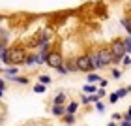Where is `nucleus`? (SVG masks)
Here are the masks:
<instances>
[{"mask_svg":"<svg viewBox=\"0 0 131 126\" xmlns=\"http://www.w3.org/2000/svg\"><path fill=\"white\" fill-rule=\"evenodd\" d=\"M86 51H88V55H90V60H92L94 70H101L99 60H97V53H96V45H94V47H90V49H86Z\"/></svg>","mask_w":131,"mask_h":126,"instance_id":"9d476101","label":"nucleus"},{"mask_svg":"<svg viewBox=\"0 0 131 126\" xmlns=\"http://www.w3.org/2000/svg\"><path fill=\"white\" fill-rule=\"evenodd\" d=\"M97 94L101 96V98H105V96H107V91H105V88H97Z\"/></svg>","mask_w":131,"mask_h":126,"instance_id":"7c9ffc66","label":"nucleus"},{"mask_svg":"<svg viewBox=\"0 0 131 126\" xmlns=\"http://www.w3.org/2000/svg\"><path fill=\"white\" fill-rule=\"evenodd\" d=\"M64 66H66V70H68L69 74H77V71H79V68H77V58H75V55L66 57V58H64Z\"/></svg>","mask_w":131,"mask_h":126,"instance_id":"0eeeda50","label":"nucleus"},{"mask_svg":"<svg viewBox=\"0 0 131 126\" xmlns=\"http://www.w3.org/2000/svg\"><path fill=\"white\" fill-rule=\"evenodd\" d=\"M86 81L92 83V85H97V83L101 81V75L97 74V71H90V74H86Z\"/></svg>","mask_w":131,"mask_h":126,"instance_id":"4468645a","label":"nucleus"},{"mask_svg":"<svg viewBox=\"0 0 131 126\" xmlns=\"http://www.w3.org/2000/svg\"><path fill=\"white\" fill-rule=\"evenodd\" d=\"M4 92H6V91H2V88H0V100L4 98Z\"/></svg>","mask_w":131,"mask_h":126,"instance_id":"c9c22d12","label":"nucleus"},{"mask_svg":"<svg viewBox=\"0 0 131 126\" xmlns=\"http://www.w3.org/2000/svg\"><path fill=\"white\" fill-rule=\"evenodd\" d=\"M81 104L82 105H90V96H88V94H81Z\"/></svg>","mask_w":131,"mask_h":126,"instance_id":"5701e85b","label":"nucleus"},{"mask_svg":"<svg viewBox=\"0 0 131 126\" xmlns=\"http://www.w3.org/2000/svg\"><path fill=\"white\" fill-rule=\"evenodd\" d=\"M45 66H49V68H52V70L64 66V53H62V49H60V43L51 45V51H49V55H47Z\"/></svg>","mask_w":131,"mask_h":126,"instance_id":"f03ea898","label":"nucleus"},{"mask_svg":"<svg viewBox=\"0 0 131 126\" xmlns=\"http://www.w3.org/2000/svg\"><path fill=\"white\" fill-rule=\"evenodd\" d=\"M4 121H6V115H4V113H0V126L4 124Z\"/></svg>","mask_w":131,"mask_h":126,"instance_id":"473e14b6","label":"nucleus"},{"mask_svg":"<svg viewBox=\"0 0 131 126\" xmlns=\"http://www.w3.org/2000/svg\"><path fill=\"white\" fill-rule=\"evenodd\" d=\"M129 92H131V85H129Z\"/></svg>","mask_w":131,"mask_h":126,"instance_id":"58836bf2","label":"nucleus"},{"mask_svg":"<svg viewBox=\"0 0 131 126\" xmlns=\"http://www.w3.org/2000/svg\"><path fill=\"white\" fill-rule=\"evenodd\" d=\"M111 77H112V79H120V77H122V70L111 68Z\"/></svg>","mask_w":131,"mask_h":126,"instance_id":"aec40b11","label":"nucleus"},{"mask_svg":"<svg viewBox=\"0 0 131 126\" xmlns=\"http://www.w3.org/2000/svg\"><path fill=\"white\" fill-rule=\"evenodd\" d=\"M6 81H13V83H19V85H30V77L28 75H13V77H8Z\"/></svg>","mask_w":131,"mask_h":126,"instance_id":"f8f14e48","label":"nucleus"},{"mask_svg":"<svg viewBox=\"0 0 131 126\" xmlns=\"http://www.w3.org/2000/svg\"><path fill=\"white\" fill-rule=\"evenodd\" d=\"M0 77H2V74H0Z\"/></svg>","mask_w":131,"mask_h":126,"instance_id":"ea45409f","label":"nucleus"},{"mask_svg":"<svg viewBox=\"0 0 131 126\" xmlns=\"http://www.w3.org/2000/svg\"><path fill=\"white\" fill-rule=\"evenodd\" d=\"M60 119H62V122H64L66 126H73L75 121H77V115H69V113H66V115L60 117Z\"/></svg>","mask_w":131,"mask_h":126,"instance_id":"2eb2a0df","label":"nucleus"},{"mask_svg":"<svg viewBox=\"0 0 131 126\" xmlns=\"http://www.w3.org/2000/svg\"><path fill=\"white\" fill-rule=\"evenodd\" d=\"M124 45H126V55H129L131 53V36L124 38Z\"/></svg>","mask_w":131,"mask_h":126,"instance_id":"412c9836","label":"nucleus"},{"mask_svg":"<svg viewBox=\"0 0 131 126\" xmlns=\"http://www.w3.org/2000/svg\"><path fill=\"white\" fill-rule=\"evenodd\" d=\"M68 102H69V96L66 94L64 91H60V92L54 96V98L51 100V105H66Z\"/></svg>","mask_w":131,"mask_h":126,"instance_id":"6e6552de","label":"nucleus"},{"mask_svg":"<svg viewBox=\"0 0 131 126\" xmlns=\"http://www.w3.org/2000/svg\"><path fill=\"white\" fill-rule=\"evenodd\" d=\"M112 121L120 122V121H122V113H114V115H112Z\"/></svg>","mask_w":131,"mask_h":126,"instance_id":"c756f323","label":"nucleus"},{"mask_svg":"<svg viewBox=\"0 0 131 126\" xmlns=\"http://www.w3.org/2000/svg\"><path fill=\"white\" fill-rule=\"evenodd\" d=\"M99 88H107V85H109V79H105V77H101V81L97 83Z\"/></svg>","mask_w":131,"mask_h":126,"instance_id":"cd10ccee","label":"nucleus"},{"mask_svg":"<svg viewBox=\"0 0 131 126\" xmlns=\"http://www.w3.org/2000/svg\"><path fill=\"white\" fill-rule=\"evenodd\" d=\"M28 47L25 41H15V43H11L8 49H6L4 57L0 58L6 66H23L26 60V55H28Z\"/></svg>","mask_w":131,"mask_h":126,"instance_id":"f257e3e1","label":"nucleus"},{"mask_svg":"<svg viewBox=\"0 0 131 126\" xmlns=\"http://www.w3.org/2000/svg\"><path fill=\"white\" fill-rule=\"evenodd\" d=\"M0 34H2V25H0Z\"/></svg>","mask_w":131,"mask_h":126,"instance_id":"e433bc0d","label":"nucleus"},{"mask_svg":"<svg viewBox=\"0 0 131 126\" xmlns=\"http://www.w3.org/2000/svg\"><path fill=\"white\" fill-rule=\"evenodd\" d=\"M109 49L112 55V64H118L126 57V45H124V38H112L109 41Z\"/></svg>","mask_w":131,"mask_h":126,"instance_id":"7ed1b4c3","label":"nucleus"},{"mask_svg":"<svg viewBox=\"0 0 131 126\" xmlns=\"http://www.w3.org/2000/svg\"><path fill=\"white\" fill-rule=\"evenodd\" d=\"M107 100H109V104L112 105V104H116V102L120 100V98H118V94H116V92H111L109 96H107Z\"/></svg>","mask_w":131,"mask_h":126,"instance_id":"4be33fe9","label":"nucleus"},{"mask_svg":"<svg viewBox=\"0 0 131 126\" xmlns=\"http://www.w3.org/2000/svg\"><path fill=\"white\" fill-rule=\"evenodd\" d=\"M56 71H58L60 75H68V74H69V71L66 70V66H60V68H56Z\"/></svg>","mask_w":131,"mask_h":126,"instance_id":"c85d7f7f","label":"nucleus"},{"mask_svg":"<svg viewBox=\"0 0 131 126\" xmlns=\"http://www.w3.org/2000/svg\"><path fill=\"white\" fill-rule=\"evenodd\" d=\"M120 62H122V66H124V68H127V66L131 64V57H129V55H126V57H124Z\"/></svg>","mask_w":131,"mask_h":126,"instance_id":"b1692460","label":"nucleus"},{"mask_svg":"<svg viewBox=\"0 0 131 126\" xmlns=\"http://www.w3.org/2000/svg\"><path fill=\"white\" fill-rule=\"evenodd\" d=\"M75 58H77V68H79L81 74H90V71H96V70H94V66H92V60H90L88 51L77 53Z\"/></svg>","mask_w":131,"mask_h":126,"instance_id":"39448f33","label":"nucleus"},{"mask_svg":"<svg viewBox=\"0 0 131 126\" xmlns=\"http://www.w3.org/2000/svg\"><path fill=\"white\" fill-rule=\"evenodd\" d=\"M32 88H34V92H38V94H43V92L47 91V87H45V85H41V83H36Z\"/></svg>","mask_w":131,"mask_h":126,"instance_id":"6ab92c4d","label":"nucleus"},{"mask_svg":"<svg viewBox=\"0 0 131 126\" xmlns=\"http://www.w3.org/2000/svg\"><path fill=\"white\" fill-rule=\"evenodd\" d=\"M19 71H21V68L19 66H4L2 70H0V74H2V77H13V75H19Z\"/></svg>","mask_w":131,"mask_h":126,"instance_id":"1a4fd4ad","label":"nucleus"},{"mask_svg":"<svg viewBox=\"0 0 131 126\" xmlns=\"http://www.w3.org/2000/svg\"><path fill=\"white\" fill-rule=\"evenodd\" d=\"M96 109H97L99 113H105V104H103L101 100H99V102H96Z\"/></svg>","mask_w":131,"mask_h":126,"instance_id":"a878e982","label":"nucleus"},{"mask_svg":"<svg viewBox=\"0 0 131 126\" xmlns=\"http://www.w3.org/2000/svg\"><path fill=\"white\" fill-rule=\"evenodd\" d=\"M96 53H97V60H99L101 70L112 66V55H111L109 43H99V45H96Z\"/></svg>","mask_w":131,"mask_h":126,"instance_id":"20e7f679","label":"nucleus"},{"mask_svg":"<svg viewBox=\"0 0 131 126\" xmlns=\"http://www.w3.org/2000/svg\"><path fill=\"white\" fill-rule=\"evenodd\" d=\"M107 126H118V122H116V121H111V122L107 124Z\"/></svg>","mask_w":131,"mask_h":126,"instance_id":"72a5a7b5","label":"nucleus"},{"mask_svg":"<svg viewBox=\"0 0 131 126\" xmlns=\"http://www.w3.org/2000/svg\"><path fill=\"white\" fill-rule=\"evenodd\" d=\"M116 94H118V98H126V96L129 94V87H120L116 91Z\"/></svg>","mask_w":131,"mask_h":126,"instance_id":"a211bd4d","label":"nucleus"},{"mask_svg":"<svg viewBox=\"0 0 131 126\" xmlns=\"http://www.w3.org/2000/svg\"><path fill=\"white\" fill-rule=\"evenodd\" d=\"M77 111H79V100H69L68 104H66V113L77 115Z\"/></svg>","mask_w":131,"mask_h":126,"instance_id":"9b49d317","label":"nucleus"},{"mask_svg":"<svg viewBox=\"0 0 131 126\" xmlns=\"http://www.w3.org/2000/svg\"><path fill=\"white\" fill-rule=\"evenodd\" d=\"M118 126H131V122H129V121H124V119H122V121L118 122Z\"/></svg>","mask_w":131,"mask_h":126,"instance_id":"2f4dec72","label":"nucleus"},{"mask_svg":"<svg viewBox=\"0 0 131 126\" xmlns=\"http://www.w3.org/2000/svg\"><path fill=\"white\" fill-rule=\"evenodd\" d=\"M0 88H2V91H8V81H6V77H0Z\"/></svg>","mask_w":131,"mask_h":126,"instance_id":"bb28decb","label":"nucleus"},{"mask_svg":"<svg viewBox=\"0 0 131 126\" xmlns=\"http://www.w3.org/2000/svg\"><path fill=\"white\" fill-rule=\"evenodd\" d=\"M97 88H99L97 85H92V83H86V85L82 87V91H84L86 94H96V92H97Z\"/></svg>","mask_w":131,"mask_h":126,"instance_id":"f3484780","label":"nucleus"},{"mask_svg":"<svg viewBox=\"0 0 131 126\" xmlns=\"http://www.w3.org/2000/svg\"><path fill=\"white\" fill-rule=\"evenodd\" d=\"M2 105H4V104H2V100H0V107H2Z\"/></svg>","mask_w":131,"mask_h":126,"instance_id":"4c0bfd02","label":"nucleus"},{"mask_svg":"<svg viewBox=\"0 0 131 126\" xmlns=\"http://www.w3.org/2000/svg\"><path fill=\"white\" fill-rule=\"evenodd\" d=\"M126 15H127V17H129V21H131V8H129V10H127V13H126Z\"/></svg>","mask_w":131,"mask_h":126,"instance_id":"f704fd0d","label":"nucleus"},{"mask_svg":"<svg viewBox=\"0 0 131 126\" xmlns=\"http://www.w3.org/2000/svg\"><path fill=\"white\" fill-rule=\"evenodd\" d=\"M88 96H90V104H96V102H99L101 100V96L96 92V94H88Z\"/></svg>","mask_w":131,"mask_h":126,"instance_id":"393cba45","label":"nucleus"},{"mask_svg":"<svg viewBox=\"0 0 131 126\" xmlns=\"http://www.w3.org/2000/svg\"><path fill=\"white\" fill-rule=\"evenodd\" d=\"M38 83H41V85H45V87H49L51 83H52V77H51V75L41 74V75H38Z\"/></svg>","mask_w":131,"mask_h":126,"instance_id":"dca6fc26","label":"nucleus"},{"mask_svg":"<svg viewBox=\"0 0 131 126\" xmlns=\"http://www.w3.org/2000/svg\"><path fill=\"white\" fill-rule=\"evenodd\" d=\"M51 115L52 117H56V119H60L66 115V105H51Z\"/></svg>","mask_w":131,"mask_h":126,"instance_id":"ddd939ff","label":"nucleus"},{"mask_svg":"<svg viewBox=\"0 0 131 126\" xmlns=\"http://www.w3.org/2000/svg\"><path fill=\"white\" fill-rule=\"evenodd\" d=\"M39 64H43V62H41L38 51H28L26 60H25V64H23V66H39Z\"/></svg>","mask_w":131,"mask_h":126,"instance_id":"423d86ee","label":"nucleus"}]
</instances>
